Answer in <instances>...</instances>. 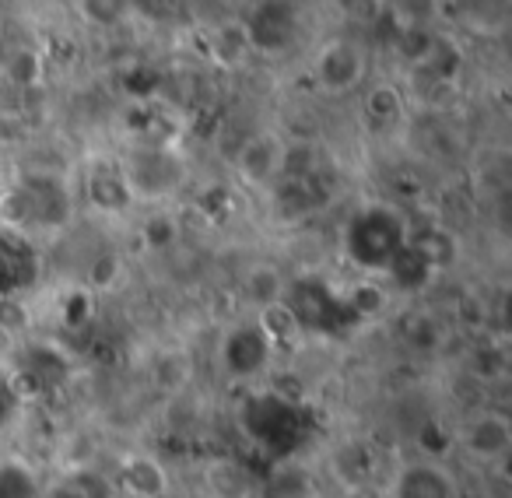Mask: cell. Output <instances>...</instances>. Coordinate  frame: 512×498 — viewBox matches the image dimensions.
I'll return each mask as SVG.
<instances>
[{
    "instance_id": "6da1fadb",
    "label": "cell",
    "mask_w": 512,
    "mask_h": 498,
    "mask_svg": "<svg viewBox=\"0 0 512 498\" xmlns=\"http://www.w3.org/2000/svg\"><path fill=\"white\" fill-rule=\"evenodd\" d=\"M411 242L407 221L390 204H365L344 225V253L365 274H386L400 249Z\"/></svg>"
},
{
    "instance_id": "7a4b0ae2",
    "label": "cell",
    "mask_w": 512,
    "mask_h": 498,
    "mask_svg": "<svg viewBox=\"0 0 512 498\" xmlns=\"http://www.w3.org/2000/svg\"><path fill=\"white\" fill-rule=\"evenodd\" d=\"M0 207H4V225L29 235L32 228H60L71 214V197L67 186L53 176H22L18 183L0 190Z\"/></svg>"
},
{
    "instance_id": "3957f363",
    "label": "cell",
    "mask_w": 512,
    "mask_h": 498,
    "mask_svg": "<svg viewBox=\"0 0 512 498\" xmlns=\"http://www.w3.org/2000/svg\"><path fill=\"white\" fill-rule=\"evenodd\" d=\"M281 306L295 320V330H309V334H341L362 323V316L351 309L348 295L337 292L323 278H299L285 285Z\"/></svg>"
},
{
    "instance_id": "277c9868",
    "label": "cell",
    "mask_w": 512,
    "mask_h": 498,
    "mask_svg": "<svg viewBox=\"0 0 512 498\" xmlns=\"http://www.w3.org/2000/svg\"><path fill=\"white\" fill-rule=\"evenodd\" d=\"M242 425L253 435L256 442L271 453L285 456L295 449V442L302 439V411L292 404V400L281 397H253L246 407H242Z\"/></svg>"
},
{
    "instance_id": "5b68a950",
    "label": "cell",
    "mask_w": 512,
    "mask_h": 498,
    "mask_svg": "<svg viewBox=\"0 0 512 498\" xmlns=\"http://www.w3.org/2000/svg\"><path fill=\"white\" fill-rule=\"evenodd\" d=\"M134 200H165L179 190L186 169L183 158L169 148H141L120 165Z\"/></svg>"
},
{
    "instance_id": "8992f818",
    "label": "cell",
    "mask_w": 512,
    "mask_h": 498,
    "mask_svg": "<svg viewBox=\"0 0 512 498\" xmlns=\"http://www.w3.org/2000/svg\"><path fill=\"white\" fill-rule=\"evenodd\" d=\"M242 36H246L249 50L278 57V53L292 50V43L299 39V15L288 0H256L242 22Z\"/></svg>"
},
{
    "instance_id": "52a82bcc",
    "label": "cell",
    "mask_w": 512,
    "mask_h": 498,
    "mask_svg": "<svg viewBox=\"0 0 512 498\" xmlns=\"http://www.w3.org/2000/svg\"><path fill=\"white\" fill-rule=\"evenodd\" d=\"M362 78H365V57L348 39H330L313 57V81L327 95L355 92L362 85Z\"/></svg>"
},
{
    "instance_id": "ba28073f",
    "label": "cell",
    "mask_w": 512,
    "mask_h": 498,
    "mask_svg": "<svg viewBox=\"0 0 512 498\" xmlns=\"http://www.w3.org/2000/svg\"><path fill=\"white\" fill-rule=\"evenodd\" d=\"M274 341L264 334L260 323H242V327L228 330L221 341V365L232 379H253L256 372H264L271 362Z\"/></svg>"
},
{
    "instance_id": "9c48e42d",
    "label": "cell",
    "mask_w": 512,
    "mask_h": 498,
    "mask_svg": "<svg viewBox=\"0 0 512 498\" xmlns=\"http://www.w3.org/2000/svg\"><path fill=\"white\" fill-rule=\"evenodd\" d=\"M39 278V257L29 235L15 228H0V299H15L18 292Z\"/></svg>"
},
{
    "instance_id": "30bf717a",
    "label": "cell",
    "mask_w": 512,
    "mask_h": 498,
    "mask_svg": "<svg viewBox=\"0 0 512 498\" xmlns=\"http://www.w3.org/2000/svg\"><path fill=\"white\" fill-rule=\"evenodd\" d=\"M463 453L477 463H502L512 449V425L498 411H477L460 432Z\"/></svg>"
},
{
    "instance_id": "8fae6325",
    "label": "cell",
    "mask_w": 512,
    "mask_h": 498,
    "mask_svg": "<svg viewBox=\"0 0 512 498\" xmlns=\"http://www.w3.org/2000/svg\"><path fill=\"white\" fill-rule=\"evenodd\" d=\"M116 491L127 498H165L169 491V474L165 467L148 453L123 456L120 474H116Z\"/></svg>"
},
{
    "instance_id": "7c38bea8",
    "label": "cell",
    "mask_w": 512,
    "mask_h": 498,
    "mask_svg": "<svg viewBox=\"0 0 512 498\" xmlns=\"http://www.w3.org/2000/svg\"><path fill=\"white\" fill-rule=\"evenodd\" d=\"M281 162H285V144L274 134H253L235 155V169L249 183H274L281 176Z\"/></svg>"
},
{
    "instance_id": "4fadbf2b",
    "label": "cell",
    "mask_w": 512,
    "mask_h": 498,
    "mask_svg": "<svg viewBox=\"0 0 512 498\" xmlns=\"http://www.w3.org/2000/svg\"><path fill=\"white\" fill-rule=\"evenodd\" d=\"M393 498H456V481L439 463H407L393 481Z\"/></svg>"
},
{
    "instance_id": "5bb4252c",
    "label": "cell",
    "mask_w": 512,
    "mask_h": 498,
    "mask_svg": "<svg viewBox=\"0 0 512 498\" xmlns=\"http://www.w3.org/2000/svg\"><path fill=\"white\" fill-rule=\"evenodd\" d=\"M456 18L474 36H502L512 22V0H456Z\"/></svg>"
},
{
    "instance_id": "9a60e30c",
    "label": "cell",
    "mask_w": 512,
    "mask_h": 498,
    "mask_svg": "<svg viewBox=\"0 0 512 498\" xmlns=\"http://www.w3.org/2000/svg\"><path fill=\"white\" fill-rule=\"evenodd\" d=\"M85 193H88V200H92V207H99V211H106V214H116L127 204H134L120 165H95V169H88Z\"/></svg>"
},
{
    "instance_id": "2e32d148",
    "label": "cell",
    "mask_w": 512,
    "mask_h": 498,
    "mask_svg": "<svg viewBox=\"0 0 512 498\" xmlns=\"http://www.w3.org/2000/svg\"><path fill=\"white\" fill-rule=\"evenodd\" d=\"M386 274L393 278V285L404 288V292H414V288H421L428 278H432V260H428V253L418 246V242H407L404 249H400L397 257H393V264L386 267Z\"/></svg>"
},
{
    "instance_id": "e0dca14e",
    "label": "cell",
    "mask_w": 512,
    "mask_h": 498,
    "mask_svg": "<svg viewBox=\"0 0 512 498\" xmlns=\"http://www.w3.org/2000/svg\"><path fill=\"white\" fill-rule=\"evenodd\" d=\"M116 495L120 491H116V484L109 477L95 474V470H71V474H64L53 484V491L46 498H116Z\"/></svg>"
},
{
    "instance_id": "ac0fdd59",
    "label": "cell",
    "mask_w": 512,
    "mask_h": 498,
    "mask_svg": "<svg viewBox=\"0 0 512 498\" xmlns=\"http://www.w3.org/2000/svg\"><path fill=\"white\" fill-rule=\"evenodd\" d=\"M134 0H78V15L92 29H120L134 18Z\"/></svg>"
},
{
    "instance_id": "d6986e66",
    "label": "cell",
    "mask_w": 512,
    "mask_h": 498,
    "mask_svg": "<svg viewBox=\"0 0 512 498\" xmlns=\"http://www.w3.org/2000/svg\"><path fill=\"white\" fill-rule=\"evenodd\" d=\"M246 295L260 309L278 306L281 295H285V278H281V274L274 271V267H256V271L246 278Z\"/></svg>"
},
{
    "instance_id": "ffe728a7",
    "label": "cell",
    "mask_w": 512,
    "mask_h": 498,
    "mask_svg": "<svg viewBox=\"0 0 512 498\" xmlns=\"http://www.w3.org/2000/svg\"><path fill=\"white\" fill-rule=\"evenodd\" d=\"M0 498H39V484L25 463H0Z\"/></svg>"
},
{
    "instance_id": "44dd1931",
    "label": "cell",
    "mask_w": 512,
    "mask_h": 498,
    "mask_svg": "<svg viewBox=\"0 0 512 498\" xmlns=\"http://www.w3.org/2000/svg\"><path fill=\"white\" fill-rule=\"evenodd\" d=\"M18 411V393H15V383L8 379V372H0V428H8L11 418Z\"/></svg>"
},
{
    "instance_id": "7402d4cb",
    "label": "cell",
    "mask_w": 512,
    "mask_h": 498,
    "mask_svg": "<svg viewBox=\"0 0 512 498\" xmlns=\"http://www.w3.org/2000/svg\"><path fill=\"white\" fill-rule=\"evenodd\" d=\"M4 186H8V179H4V169H0V190H4Z\"/></svg>"
},
{
    "instance_id": "603a6c76",
    "label": "cell",
    "mask_w": 512,
    "mask_h": 498,
    "mask_svg": "<svg viewBox=\"0 0 512 498\" xmlns=\"http://www.w3.org/2000/svg\"><path fill=\"white\" fill-rule=\"evenodd\" d=\"M39 498H46V495H39Z\"/></svg>"
}]
</instances>
